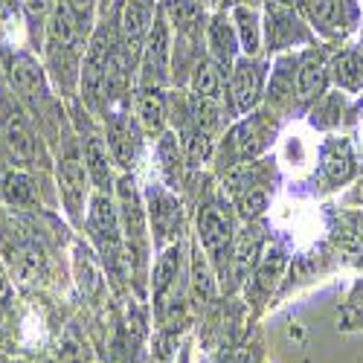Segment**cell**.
Listing matches in <instances>:
<instances>
[{
  "label": "cell",
  "instance_id": "38",
  "mask_svg": "<svg viewBox=\"0 0 363 363\" xmlns=\"http://www.w3.org/2000/svg\"><path fill=\"white\" fill-rule=\"evenodd\" d=\"M352 201H357V203H363V180L354 186V192H352Z\"/></svg>",
  "mask_w": 363,
  "mask_h": 363
},
{
  "label": "cell",
  "instance_id": "5",
  "mask_svg": "<svg viewBox=\"0 0 363 363\" xmlns=\"http://www.w3.org/2000/svg\"><path fill=\"white\" fill-rule=\"evenodd\" d=\"M23 102L9 94L0 96V131H4V143L15 160H33L35 157V134L29 128V119L21 108Z\"/></svg>",
  "mask_w": 363,
  "mask_h": 363
},
{
  "label": "cell",
  "instance_id": "10",
  "mask_svg": "<svg viewBox=\"0 0 363 363\" xmlns=\"http://www.w3.org/2000/svg\"><path fill=\"white\" fill-rule=\"evenodd\" d=\"M151 21H155V12H151V0H125L123 6V18H119V47L125 50V55L131 62H140L143 55V44L145 35L151 29Z\"/></svg>",
  "mask_w": 363,
  "mask_h": 363
},
{
  "label": "cell",
  "instance_id": "30",
  "mask_svg": "<svg viewBox=\"0 0 363 363\" xmlns=\"http://www.w3.org/2000/svg\"><path fill=\"white\" fill-rule=\"evenodd\" d=\"M4 189H6L9 201H15V203L33 201V180H29L23 172H12V174L4 180Z\"/></svg>",
  "mask_w": 363,
  "mask_h": 363
},
{
  "label": "cell",
  "instance_id": "20",
  "mask_svg": "<svg viewBox=\"0 0 363 363\" xmlns=\"http://www.w3.org/2000/svg\"><path fill=\"white\" fill-rule=\"evenodd\" d=\"M323 90H325V65L317 52H308L296 70V99L299 105H308L323 96Z\"/></svg>",
  "mask_w": 363,
  "mask_h": 363
},
{
  "label": "cell",
  "instance_id": "11",
  "mask_svg": "<svg viewBox=\"0 0 363 363\" xmlns=\"http://www.w3.org/2000/svg\"><path fill=\"white\" fill-rule=\"evenodd\" d=\"M264 33H267V44L270 50H282L291 47L296 38H308L306 26H302L296 9L291 0H267L264 9Z\"/></svg>",
  "mask_w": 363,
  "mask_h": 363
},
{
  "label": "cell",
  "instance_id": "36",
  "mask_svg": "<svg viewBox=\"0 0 363 363\" xmlns=\"http://www.w3.org/2000/svg\"><path fill=\"white\" fill-rule=\"evenodd\" d=\"M340 247H343L349 256H354L357 262H363V238H360V235H354V233L340 235Z\"/></svg>",
  "mask_w": 363,
  "mask_h": 363
},
{
  "label": "cell",
  "instance_id": "23",
  "mask_svg": "<svg viewBox=\"0 0 363 363\" xmlns=\"http://www.w3.org/2000/svg\"><path fill=\"white\" fill-rule=\"evenodd\" d=\"M352 166H354V160H352V148H349L346 140L325 143V148H323V172L328 174L331 184H343V180H349Z\"/></svg>",
  "mask_w": 363,
  "mask_h": 363
},
{
  "label": "cell",
  "instance_id": "27",
  "mask_svg": "<svg viewBox=\"0 0 363 363\" xmlns=\"http://www.w3.org/2000/svg\"><path fill=\"white\" fill-rule=\"evenodd\" d=\"M18 4H21V12L26 18L29 35L35 41H44V29H47V21L55 9V0H18Z\"/></svg>",
  "mask_w": 363,
  "mask_h": 363
},
{
  "label": "cell",
  "instance_id": "19",
  "mask_svg": "<svg viewBox=\"0 0 363 363\" xmlns=\"http://www.w3.org/2000/svg\"><path fill=\"white\" fill-rule=\"evenodd\" d=\"M259 250H262V238L256 230H245L230 247V262H227V274L233 285L245 282L247 274L259 264Z\"/></svg>",
  "mask_w": 363,
  "mask_h": 363
},
{
  "label": "cell",
  "instance_id": "15",
  "mask_svg": "<svg viewBox=\"0 0 363 363\" xmlns=\"http://www.w3.org/2000/svg\"><path fill=\"white\" fill-rule=\"evenodd\" d=\"M270 137H274V119L270 113H256L250 119H245L235 131H233V145L241 157H256L267 148Z\"/></svg>",
  "mask_w": 363,
  "mask_h": 363
},
{
  "label": "cell",
  "instance_id": "31",
  "mask_svg": "<svg viewBox=\"0 0 363 363\" xmlns=\"http://www.w3.org/2000/svg\"><path fill=\"white\" fill-rule=\"evenodd\" d=\"M282 267H285V259H282V253H270L262 264H259V274H256V279H259V288H264V291H270L277 285V279L282 277Z\"/></svg>",
  "mask_w": 363,
  "mask_h": 363
},
{
  "label": "cell",
  "instance_id": "35",
  "mask_svg": "<svg viewBox=\"0 0 363 363\" xmlns=\"http://www.w3.org/2000/svg\"><path fill=\"white\" fill-rule=\"evenodd\" d=\"M267 206V195L264 192H247L245 198H241V216L245 218H256L264 213Z\"/></svg>",
  "mask_w": 363,
  "mask_h": 363
},
{
  "label": "cell",
  "instance_id": "8",
  "mask_svg": "<svg viewBox=\"0 0 363 363\" xmlns=\"http://www.w3.org/2000/svg\"><path fill=\"white\" fill-rule=\"evenodd\" d=\"M264 87V65L256 55L235 58V65L230 70V96L238 113H247L259 105Z\"/></svg>",
  "mask_w": 363,
  "mask_h": 363
},
{
  "label": "cell",
  "instance_id": "33",
  "mask_svg": "<svg viewBox=\"0 0 363 363\" xmlns=\"http://www.w3.org/2000/svg\"><path fill=\"white\" fill-rule=\"evenodd\" d=\"M337 116H340V96H328L320 108H314L311 123L320 125V128H331L337 123Z\"/></svg>",
  "mask_w": 363,
  "mask_h": 363
},
{
  "label": "cell",
  "instance_id": "3",
  "mask_svg": "<svg viewBox=\"0 0 363 363\" xmlns=\"http://www.w3.org/2000/svg\"><path fill=\"white\" fill-rule=\"evenodd\" d=\"M87 227L96 235L102 256L111 267L123 262V224H119V209L111 201V195H94L87 209Z\"/></svg>",
  "mask_w": 363,
  "mask_h": 363
},
{
  "label": "cell",
  "instance_id": "6",
  "mask_svg": "<svg viewBox=\"0 0 363 363\" xmlns=\"http://www.w3.org/2000/svg\"><path fill=\"white\" fill-rule=\"evenodd\" d=\"M9 84H12V90L18 94V99L23 105H29L33 111H41L44 102L50 99L44 67L29 52L12 55V62H9Z\"/></svg>",
  "mask_w": 363,
  "mask_h": 363
},
{
  "label": "cell",
  "instance_id": "12",
  "mask_svg": "<svg viewBox=\"0 0 363 363\" xmlns=\"http://www.w3.org/2000/svg\"><path fill=\"white\" fill-rule=\"evenodd\" d=\"M105 125H108V151H111V160L123 169H131L137 160V151H140V140L134 131V123L123 113V111H113L105 113Z\"/></svg>",
  "mask_w": 363,
  "mask_h": 363
},
{
  "label": "cell",
  "instance_id": "34",
  "mask_svg": "<svg viewBox=\"0 0 363 363\" xmlns=\"http://www.w3.org/2000/svg\"><path fill=\"white\" fill-rule=\"evenodd\" d=\"M65 4L79 18V23L84 29H90V23H94V12H96V0H65Z\"/></svg>",
  "mask_w": 363,
  "mask_h": 363
},
{
  "label": "cell",
  "instance_id": "41",
  "mask_svg": "<svg viewBox=\"0 0 363 363\" xmlns=\"http://www.w3.org/2000/svg\"><path fill=\"white\" fill-rule=\"evenodd\" d=\"M0 314H4V299H0Z\"/></svg>",
  "mask_w": 363,
  "mask_h": 363
},
{
  "label": "cell",
  "instance_id": "24",
  "mask_svg": "<svg viewBox=\"0 0 363 363\" xmlns=\"http://www.w3.org/2000/svg\"><path fill=\"white\" fill-rule=\"evenodd\" d=\"M177 274H180V247L169 245V247H163V256L157 259V267H155V299L160 306H163L169 288L177 282Z\"/></svg>",
  "mask_w": 363,
  "mask_h": 363
},
{
  "label": "cell",
  "instance_id": "29",
  "mask_svg": "<svg viewBox=\"0 0 363 363\" xmlns=\"http://www.w3.org/2000/svg\"><path fill=\"white\" fill-rule=\"evenodd\" d=\"M294 58H279V65L270 76V87H267V99L274 105L288 102V96L294 94Z\"/></svg>",
  "mask_w": 363,
  "mask_h": 363
},
{
  "label": "cell",
  "instance_id": "26",
  "mask_svg": "<svg viewBox=\"0 0 363 363\" xmlns=\"http://www.w3.org/2000/svg\"><path fill=\"white\" fill-rule=\"evenodd\" d=\"M311 21L323 33H340L343 29V0H306Z\"/></svg>",
  "mask_w": 363,
  "mask_h": 363
},
{
  "label": "cell",
  "instance_id": "13",
  "mask_svg": "<svg viewBox=\"0 0 363 363\" xmlns=\"http://www.w3.org/2000/svg\"><path fill=\"white\" fill-rule=\"evenodd\" d=\"M206 47H209L213 62L224 73H227V67L235 65V58L241 52V44H238V35H235V23L230 21L227 12H218L213 21L206 23Z\"/></svg>",
  "mask_w": 363,
  "mask_h": 363
},
{
  "label": "cell",
  "instance_id": "39",
  "mask_svg": "<svg viewBox=\"0 0 363 363\" xmlns=\"http://www.w3.org/2000/svg\"><path fill=\"white\" fill-rule=\"evenodd\" d=\"M230 4H235V6H241V4H247V0H230Z\"/></svg>",
  "mask_w": 363,
  "mask_h": 363
},
{
  "label": "cell",
  "instance_id": "37",
  "mask_svg": "<svg viewBox=\"0 0 363 363\" xmlns=\"http://www.w3.org/2000/svg\"><path fill=\"white\" fill-rule=\"evenodd\" d=\"M233 363H256V357L253 354H247V352H241V354H235V360Z\"/></svg>",
  "mask_w": 363,
  "mask_h": 363
},
{
  "label": "cell",
  "instance_id": "22",
  "mask_svg": "<svg viewBox=\"0 0 363 363\" xmlns=\"http://www.w3.org/2000/svg\"><path fill=\"white\" fill-rule=\"evenodd\" d=\"M233 23H235V35H238L241 52L256 55L259 47H262V21H259V15L247 4H241V6L233 9Z\"/></svg>",
  "mask_w": 363,
  "mask_h": 363
},
{
  "label": "cell",
  "instance_id": "21",
  "mask_svg": "<svg viewBox=\"0 0 363 363\" xmlns=\"http://www.w3.org/2000/svg\"><path fill=\"white\" fill-rule=\"evenodd\" d=\"M192 99H206V102H221L224 99V84H221V67L213 58H198L189 76Z\"/></svg>",
  "mask_w": 363,
  "mask_h": 363
},
{
  "label": "cell",
  "instance_id": "17",
  "mask_svg": "<svg viewBox=\"0 0 363 363\" xmlns=\"http://www.w3.org/2000/svg\"><path fill=\"white\" fill-rule=\"evenodd\" d=\"M160 9L166 15V21L172 23V29H177L180 38H201L203 26H206L201 0H166Z\"/></svg>",
  "mask_w": 363,
  "mask_h": 363
},
{
  "label": "cell",
  "instance_id": "9",
  "mask_svg": "<svg viewBox=\"0 0 363 363\" xmlns=\"http://www.w3.org/2000/svg\"><path fill=\"white\" fill-rule=\"evenodd\" d=\"M198 238L206 250V256L216 264H224V253L233 245V221L227 209L218 203H203L198 213Z\"/></svg>",
  "mask_w": 363,
  "mask_h": 363
},
{
  "label": "cell",
  "instance_id": "40",
  "mask_svg": "<svg viewBox=\"0 0 363 363\" xmlns=\"http://www.w3.org/2000/svg\"><path fill=\"white\" fill-rule=\"evenodd\" d=\"M357 224H360V230H363V216H357Z\"/></svg>",
  "mask_w": 363,
  "mask_h": 363
},
{
  "label": "cell",
  "instance_id": "14",
  "mask_svg": "<svg viewBox=\"0 0 363 363\" xmlns=\"http://www.w3.org/2000/svg\"><path fill=\"white\" fill-rule=\"evenodd\" d=\"M148 218H151V230H155V238L160 247L174 245V235L180 230V203L163 192V189H151V209H148Z\"/></svg>",
  "mask_w": 363,
  "mask_h": 363
},
{
  "label": "cell",
  "instance_id": "18",
  "mask_svg": "<svg viewBox=\"0 0 363 363\" xmlns=\"http://www.w3.org/2000/svg\"><path fill=\"white\" fill-rule=\"evenodd\" d=\"M84 145V169H87V177H90V184H94L102 195H111V184H113V177H111V151H108V143L96 134H87V140H82Z\"/></svg>",
  "mask_w": 363,
  "mask_h": 363
},
{
  "label": "cell",
  "instance_id": "4",
  "mask_svg": "<svg viewBox=\"0 0 363 363\" xmlns=\"http://www.w3.org/2000/svg\"><path fill=\"white\" fill-rule=\"evenodd\" d=\"M116 209H119V224H123V235L128 241L131 259H143L145 247V213H143V201L137 195L134 177H119L116 184Z\"/></svg>",
  "mask_w": 363,
  "mask_h": 363
},
{
  "label": "cell",
  "instance_id": "1",
  "mask_svg": "<svg viewBox=\"0 0 363 363\" xmlns=\"http://www.w3.org/2000/svg\"><path fill=\"white\" fill-rule=\"evenodd\" d=\"M172 23L166 21L163 9L155 12L151 29L143 44V55H140V84L145 87H163L169 82V70H172Z\"/></svg>",
  "mask_w": 363,
  "mask_h": 363
},
{
  "label": "cell",
  "instance_id": "7",
  "mask_svg": "<svg viewBox=\"0 0 363 363\" xmlns=\"http://www.w3.org/2000/svg\"><path fill=\"white\" fill-rule=\"evenodd\" d=\"M58 189H62V201L67 216L82 224L84 221V203H87V192H90V177L84 169V160L73 151L58 160Z\"/></svg>",
  "mask_w": 363,
  "mask_h": 363
},
{
  "label": "cell",
  "instance_id": "25",
  "mask_svg": "<svg viewBox=\"0 0 363 363\" xmlns=\"http://www.w3.org/2000/svg\"><path fill=\"white\" fill-rule=\"evenodd\" d=\"M331 76L346 90H360L363 87V58L357 52H340L331 62Z\"/></svg>",
  "mask_w": 363,
  "mask_h": 363
},
{
  "label": "cell",
  "instance_id": "32",
  "mask_svg": "<svg viewBox=\"0 0 363 363\" xmlns=\"http://www.w3.org/2000/svg\"><path fill=\"white\" fill-rule=\"evenodd\" d=\"M160 160H163L166 174L174 180L177 166H180V143L174 134H160Z\"/></svg>",
  "mask_w": 363,
  "mask_h": 363
},
{
  "label": "cell",
  "instance_id": "16",
  "mask_svg": "<svg viewBox=\"0 0 363 363\" xmlns=\"http://www.w3.org/2000/svg\"><path fill=\"white\" fill-rule=\"evenodd\" d=\"M134 113L145 134H163L166 128V99L163 87H145L140 84L134 94Z\"/></svg>",
  "mask_w": 363,
  "mask_h": 363
},
{
  "label": "cell",
  "instance_id": "2",
  "mask_svg": "<svg viewBox=\"0 0 363 363\" xmlns=\"http://www.w3.org/2000/svg\"><path fill=\"white\" fill-rule=\"evenodd\" d=\"M116 44H119V33H113L111 26H99L94 33V38H90V44H87V52L82 58L79 84H82V96L87 99L90 108H99L105 70H108V62H111Z\"/></svg>",
  "mask_w": 363,
  "mask_h": 363
},
{
  "label": "cell",
  "instance_id": "28",
  "mask_svg": "<svg viewBox=\"0 0 363 363\" xmlns=\"http://www.w3.org/2000/svg\"><path fill=\"white\" fill-rule=\"evenodd\" d=\"M184 151H186V160L189 166H201L209 160V155H213V134L198 128L192 123V128L184 131Z\"/></svg>",
  "mask_w": 363,
  "mask_h": 363
}]
</instances>
